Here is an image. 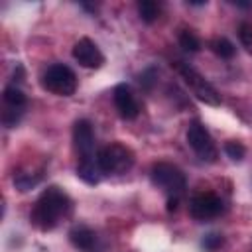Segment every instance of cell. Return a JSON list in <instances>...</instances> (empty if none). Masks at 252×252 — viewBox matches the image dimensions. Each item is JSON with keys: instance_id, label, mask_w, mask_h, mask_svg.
I'll return each mask as SVG.
<instances>
[{"instance_id": "6da1fadb", "label": "cell", "mask_w": 252, "mask_h": 252, "mask_svg": "<svg viewBox=\"0 0 252 252\" xmlns=\"http://www.w3.org/2000/svg\"><path fill=\"white\" fill-rule=\"evenodd\" d=\"M71 207H73V203H71L69 195L63 189L51 185V187L43 189L41 195L37 197V201L33 203L30 220L35 228H39L43 232L53 230L61 222V219H65L71 213Z\"/></svg>"}, {"instance_id": "7a4b0ae2", "label": "cell", "mask_w": 252, "mask_h": 252, "mask_svg": "<svg viewBox=\"0 0 252 252\" xmlns=\"http://www.w3.org/2000/svg\"><path fill=\"white\" fill-rule=\"evenodd\" d=\"M150 179L156 187H159L161 191H165L167 199H179L185 189H187V177L185 173L167 161H159L152 167L150 171Z\"/></svg>"}, {"instance_id": "3957f363", "label": "cell", "mask_w": 252, "mask_h": 252, "mask_svg": "<svg viewBox=\"0 0 252 252\" xmlns=\"http://www.w3.org/2000/svg\"><path fill=\"white\" fill-rule=\"evenodd\" d=\"M96 165L100 173H126L134 165V152L124 144H108L96 152Z\"/></svg>"}, {"instance_id": "277c9868", "label": "cell", "mask_w": 252, "mask_h": 252, "mask_svg": "<svg viewBox=\"0 0 252 252\" xmlns=\"http://www.w3.org/2000/svg\"><path fill=\"white\" fill-rule=\"evenodd\" d=\"M181 79L185 81V85L189 87V91L195 94V98H199L201 102L209 104V106H219L220 104V94L219 91L197 71L193 69L189 63H183V61H177L175 63Z\"/></svg>"}, {"instance_id": "5b68a950", "label": "cell", "mask_w": 252, "mask_h": 252, "mask_svg": "<svg viewBox=\"0 0 252 252\" xmlns=\"http://www.w3.org/2000/svg\"><path fill=\"white\" fill-rule=\"evenodd\" d=\"M41 85L45 91L57 94V96H71L77 91V75L71 67L63 63H53L45 69L41 77Z\"/></svg>"}, {"instance_id": "8992f818", "label": "cell", "mask_w": 252, "mask_h": 252, "mask_svg": "<svg viewBox=\"0 0 252 252\" xmlns=\"http://www.w3.org/2000/svg\"><path fill=\"white\" fill-rule=\"evenodd\" d=\"M187 144L191 146V150L203 159V161H217V156H219V150L215 146V140L211 136V132L199 122V120H193L187 128Z\"/></svg>"}, {"instance_id": "52a82bcc", "label": "cell", "mask_w": 252, "mask_h": 252, "mask_svg": "<svg viewBox=\"0 0 252 252\" xmlns=\"http://www.w3.org/2000/svg\"><path fill=\"white\" fill-rule=\"evenodd\" d=\"M222 199L215 193H197L189 201V215L195 220H211L222 213Z\"/></svg>"}, {"instance_id": "ba28073f", "label": "cell", "mask_w": 252, "mask_h": 252, "mask_svg": "<svg viewBox=\"0 0 252 252\" xmlns=\"http://www.w3.org/2000/svg\"><path fill=\"white\" fill-rule=\"evenodd\" d=\"M73 142L75 148L79 152V161H94L96 154H94V132H93V124L87 118H81L75 122L73 126Z\"/></svg>"}, {"instance_id": "9c48e42d", "label": "cell", "mask_w": 252, "mask_h": 252, "mask_svg": "<svg viewBox=\"0 0 252 252\" xmlns=\"http://www.w3.org/2000/svg\"><path fill=\"white\" fill-rule=\"evenodd\" d=\"M73 59L79 63V65H83V67H87V69H98L102 63H104V55H102V51L98 49V45L93 41V39H89V37H81L75 45H73Z\"/></svg>"}, {"instance_id": "30bf717a", "label": "cell", "mask_w": 252, "mask_h": 252, "mask_svg": "<svg viewBox=\"0 0 252 252\" xmlns=\"http://www.w3.org/2000/svg\"><path fill=\"white\" fill-rule=\"evenodd\" d=\"M112 100H114V106H116V110L122 118L134 120L140 114V102L136 100V94L132 93V89L126 83H120V85L114 87Z\"/></svg>"}, {"instance_id": "8fae6325", "label": "cell", "mask_w": 252, "mask_h": 252, "mask_svg": "<svg viewBox=\"0 0 252 252\" xmlns=\"http://www.w3.org/2000/svg\"><path fill=\"white\" fill-rule=\"evenodd\" d=\"M69 240L81 252H96L98 250V236L87 224H75L69 230Z\"/></svg>"}, {"instance_id": "7c38bea8", "label": "cell", "mask_w": 252, "mask_h": 252, "mask_svg": "<svg viewBox=\"0 0 252 252\" xmlns=\"http://www.w3.org/2000/svg\"><path fill=\"white\" fill-rule=\"evenodd\" d=\"M4 104H6V108H14V110H24L26 108V102H28V98H26V94L22 93V89H18L16 85H8L6 89H4Z\"/></svg>"}, {"instance_id": "4fadbf2b", "label": "cell", "mask_w": 252, "mask_h": 252, "mask_svg": "<svg viewBox=\"0 0 252 252\" xmlns=\"http://www.w3.org/2000/svg\"><path fill=\"white\" fill-rule=\"evenodd\" d=\"M98 173H100V169L96 165V159L94 161H79L77 163V175L89 185H96L98 183V179H100Z\"/></svg>"}, {"instance_id": "5bb4252c", "label": "cell", "mask_w": 252, "mask_h": 252, "mask_svg": "<svg viewBox=\"0 0 252 252\" xmlns=\"http://www.w3.org/2000/svg\"><path fill=\"white\" fill-rule=\"evenodd\" d=\"M209 47L220 59H232L234 57V51H236L234 43L230 39H226V37H215V39H211L209 41Z\"/></svg>"}, {"instance_id": "9a60e30c", "label": "cell", "mask_w": 252, "mask_h": 252, "mask_svg": "<svg viewBox=\"0 0 252 252\" xmlns=\"http://www.w3.org/2000/svg\"><path fill=\"white\" fill-rule=\"evenodd\" d=\"M138 14H140L142 22L152 24L159 18V4L154 0H142V2H138Z\"/></svg>"}, {"instance_id": "2e32d148", "label": "cell", "mask_w": 252, "mask_h": 252, "mask_svg": "<svg viewBox=\"0 0 252 252\" xmlns=\"http://www.w3.org/2000/svg\"><path fill=\"white\" fill-rule=\"evenodd\" d=\"M179 45L183 47V51H189V53H195L201 49V41L191 30H183L179 33Z\"/></svg>"}, {"instance_id": "e0dca14e", "label": "cell", "mask_w": 252, "mask_h": 252, "mask_svg": "<svg viewBox=\"0 0 252 252\" xmlns=\"http://www.w3.org/2000/svg\"><path fill=\"white\" fill-rule=\"evenodd\" d=\"M39 183V177L37 175H30V173H18L14 177V185L20 189V191H30L32 187H35Z\"/></svg>"}, {"instance_id": "ac0fdd59", "label": "cell", "mask_w": 252, "mask_h": 252, "mask_svg": "<svg viewBox=\"0 0 252 252\" xmlns=\"http://www.w3.org/2000/svg\"><path fill=\"white\" fill-rule=\"evenodd\" d=\"M224 154L232 159V161H242L246 156V148L240 142H226L224 144Z\"/></svg>"}, {"instance_id": "d6986e66", "label": "cell", "mask_w": 252, "mask_h": 252, "mask_svg": "<svg viewBox=\"0 0 252 252\" xmlns=\"http://www.w3.org/2000/svg\"><path fill=\"white\" fill-rule=\"evenodd\" d=\"M201 246H203L207 252H215L217 248H220V246H222V236H220V234H217V232H211V234H207V236L203 238Z\"/></svg>"}, {"instance_id": "ffe728a7", "label": "cell", "mask_w": 252, "mask_h": 252, "mask_svg": "<svg viewBox=\"0 0 252 252\" xmlns=\"http://www.w3.org/2000/svg\"><path fill=\"white\" fill-rule=\"evenodd\" d=\"M238 37L244 45H252V26L248 22H242L238 26Z\"/></svg>"}, {"instance_id": "44dd1931", "label": "cell", "mask_w": 252, "mask_h": 252, "mask_svg": "<svg viewBox=\"0 0 252 252\" xmlns=\"http://www.w3.org/2000/svg\"><path fill=\"white\" fill-rule=\"evenodd\" d=\"M232 4L238 8H250L252 6V2H240V0H232Z\"/></svg>"}]
</instances>
